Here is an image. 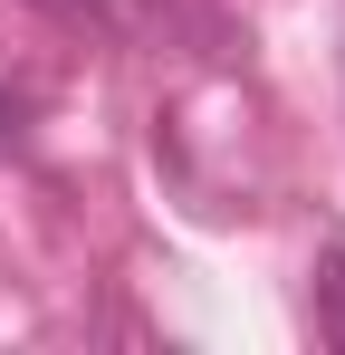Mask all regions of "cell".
<instances>
[{"label": "cell", "mask_w": 345, "mask_h": 355, "mask_svg": "<svg viewBox=\"0 0 345 355\" xmlns=\"http://www.w3.org/2000/svg\"><path fill=\"white\" fill-rule=\"evenodd\" d=\"M48 10L57 29H87V39H144V0H29Z\"/></svg>", "instance_id": "1"}, {"label": "cell", "mask_w": 345, "mask_h": 355, "mask_svg": "<svg viewBox=\"0 0 345 355\" xmlns=\"http://www.w3.org/2000/svg\"><path fill=\"white\" fill-rule=\"evenodd\" d=\"M326 327L345 336V259H326Z\"/></svg>", "instance_id": "2"}, {"label": "cell", "mask_w": 345, "mask_h": 355, "mask_svg": "<svg viewBox=\"0 0 345 355\" xmlns=\"http://www.w3.org/2000/svg\"><path fill=\"white\" fill-rule=\"evenodd\" d=\"M10 144H19V96L0 87V154H10Z\"/></svg>", "instance_id": "3"}]
</instances>
